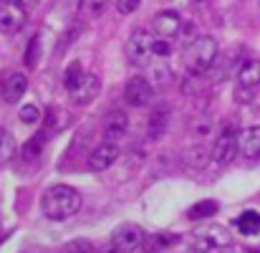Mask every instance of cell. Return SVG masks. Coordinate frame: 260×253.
Returning <instances> with one entry per match:
<instances>
[{"label": "cell", "mask_w": 260, "mask_h": 253, "mask_svg": "<svg viewBox=\"0 0 260 253\" xmlns=\"http://www.w3.org/2000/svg\"><path fill=\"white\" fill-rule=\"evenodd\" d=\"M235 226L240 228V233H245V236H255V233H260V213H255V210L243 213V215L235 220Z\"/></svg>", "instance_id": "19"}, {"label": "cell", "mask_w": 260, "mask_h": 253, "mask_svg": "<svg viewBox=\"0 0 260 253\" xmlns=\"http://www.w3.org/2000/svg\"><path fill=\"white\" fill-rule=\"evenodd\" d=\"M154 59V36L144 28L132 31L129 41H126V61L132 66H144Z\"/></svg>", "instance_id": "4"}, {"label": "cell", "mask_w": 260, "mask_h": 253, "mask_svg": "<svg viewBox=\"0 0 260 253\" xmlns=\"http://www.w3.org/2000/svg\"><path fill=\"white\" fill-rule=\"evenodd\" d=\"M63 253H96V248L86 238H76V241H71V243L63 246Z\"/></svg>", "instance_id": "29"}, {"label": "cell", "mask_w": 260, "mask_h": 253, "mask_svg": "<svg viewBox=\"0 0 260 253\" xmlns=\"http://www.w3.org/2000/svg\"><path fill=\"white\" fill-rule=\"evenodd\" d=\"M41 210L48 220H66L81 210V192L71 185H51L41 198Z\"/></svg>", "instance_id": "1"}, {"label": "cell", "mask_w": 260, "mask_h": 253, "mask_svg": "<svg viewBox=\"0 0 260 253\" xmlns=\"http://www.w3.org/2000/svg\"><path fill=\"white\" fill-rule=\"evenodd\" d=\"M258 5H260V0H258Z\"/></svg>", "instance_id": "38"}, {"label": "cell", "mask_w": 260, "mask_h": 253, "mask_svg": "<svg viewBox=\"0 0 260 253\" xmlns=\"http://www.w3.org/2000/svg\"><path fill=\"white\" fill-rule=\"evenodd\" d=\"M25 8L18 5L15 0H0V33L3 36H13L23 28L25 23Z\"/></svg>", "instance_id": "7"}, {"label": "cell", "mask_w": 260, "mask_h": 253, "mask_svg": "<svg viewBox=\"0 0 260 253\" xmlns=\"http://www.w3.org/2000/svg\"><path fill=\"white\" fill-rule=\"evenodd\" d=\"M18 5H23L25 10H33V8H38L41 5V0H15Z\"/></svg>", "instance_id": "33"}, {"label": "cell", "mask_w": 260, "mask_h": 253, "mask_svg": "<svg viewBox=\"0 0 260 253\" xmlns=\"http://www.w3.org/2000/svg\"><path fill=\"white\" fill-rule=\"evenodd\" d=\"M182 25H184V20L177 10H159L152 20L154 33L162 36V38H177L182 33Z\"/></svg>", "instance_id": "9"}, {"label": "cell", "mask_w": 260, "mask_h": 253, "mask_svg": "<svg viewBox=\"0 0 260 253\" xmlns=\"http://www.w3.org/2000/svg\"><path fill=\"white\" fill-rule=\"evenodd\" d=\"M217 210H220L217 200H200V203H194V205L187 210V218H189V220H207V218L217 215Z\"/></svg>", "instance_id": "18"}, {"label": "cell", "mask_w": 260, "mask_h": 253, "mask_svg": "<svg viewBox=\"0 0 260 253\" xmlns=\"http://www.w3.org/2000/svg\"><path fill=\"white\" fill-rule=\"evenodd\" d=\"M194 3H207V0H194Z\"/></svg>", "instance_id": "36"}, {"label": "cell", "mask_w": 260, "mask_h": 253, "mask_svg": "<svg viewBox=\"0 0 260 253\" xmlns=\"http://www.w3.org/2000/svg\"><path fill=\"white\" fill-rule=\"evenodd\" d=\"M109 8V0H81V10L88 18H101Z\"/></svg>", "instance_id": "27"}, {"label": "cell", "mask_w": 260, "mask_h": 253, "mask_svg": "<svg viewBox=\"0 0 260 253\" xmlns=\"http://www.w3.org/2000/svg\"><path fill=\"white\" fill-rule=\"evenodd\" d=\"M43 145H46V132H38V134H36V137H30V139H28V145L23 147V157H25V160L38 157V155H41V150H43Z\"/></svg>", "instance_id": "24"}, {"label": "cell", "mask_w": 260, "mask_h": 253, "mask_svg": "<svg viewBox=\"0 0 260 253\" xmlns=\"http://www.w3.org/2000/svg\"><path fill=\"white\" fill-rule=\"evenodd\" d=\"M147 79L154 84V89H167V86L172 84L174 74H172V69H170V64H167V59H157L149 66V76Z\"/></svg>", "instance_id": "17"}, {"label": "cell", "mask_w": 260, "mask_h": 253, "mask_svg": "<svg viewBox=\"0 0 260 253\" xmlns=\"http://www.w3.org/2000/svg\"><path fill=\"white\" fill-rule=\"evenodd\" d=\"M0 228H3V223H0Z\"/></svg>", "instance_id": "37"}, {"label": "cell", "mask_w": 260, "mask_h": 253, "mask_svg": "<svg viewBox=\"0 0 260 253\" xmlns=\"http://www.w3.org/2000/svg\"><path fill=\"white\" fill-rule=\"evenodd\" d=\"M172 53V46H170V38H154V59H170Z\"/></svg>", "instance_id": "30"}, {"label": "cell", "mask_w": 260, "mask_h": 253, "mask_svg": "<svg viewBox=\"0 0 260 253\" xmlns=\"http://www.w3.org/2000/svg\"><path fill=\"white\" fill-rule=\"evenodd\" d=\"M81 79H84V69H81V64H79V61L69 64V66H66V71H63V86L71 91V89L79 84Z\"/></svg>", "instance_id": "25"}, {"label": "cell", "mask_w": 260, "mask_h": 253, "mask_svg": "<svg viewBox=\"0 0 260 253\" xmlns=\"http://www.w3.org/2000/svg\"><path fill=\"white\" fill-rule=\"evenodd\" d=\"M192 129H194L197 137H207V134L212 132V119H210V117H197L194 124H192Z\"/></svg>", "instance_id": "31"}, {"label": "cell", "mask_w": 260, "mask_h": 253, "mask_svg": "<svg viewBox=\"0 0 260 253\" xmlns=\"http://www.w3.org/2000/svg\"><path fill=\"white\" fill-rule=\"evenodd\" d=\"M18 117H20L23 124H38V122H41V109H38L36 104H25V106L18 111Z\"/></svg>", "instance_id": "28"}, {"label": "cell", "mask_w": 260, "mask_h": 253, "mask_svg": "<svg viewBox=\"0 0 260 253\" xmlns=\"http://www.w3.org/2000/svg\"><path fill=\"white\" fill-rule=\"evenodd\" d=\"M217 64V41L212 36H197L184 46V66L194 74H207Z\"/></svg>", "instance_id": "2"}, {"label": "cell", "mask_w": 260, "mask_h": 253, "mask_svg": "<svg viewBox=\"0 0 260 253\" xmlns=\"http://www.w3.org/2000/svg\"><path fill=\"white\" fill-rule=\"evenodd\" d=\"M192 253H207V251H197V248H194V251H192Z\"/></svg>", "instance_id": "35"}, {"label": "cell", "mask_w": 260, "mask_h": 253, "mask_svg": "<svg viewBox=\"0 0 260 253\" xmlns=\"http://www.w3.org/2000/svg\"><path fill=\"white\" fill-rule=\"evenodd\" d=\"M205 86H207V81H205V74H194V71H189V76H184L182 91H184V94H189V96H194V94H200Z\"/></svg>", "instance_id": "23"}, {"label": "cell", "mask_w": 260, "mask_h": 253, "mask_svg": "<svg viewBox=\"0 0 260 253\" xmlns=\"http://www.w3.org/2000/svg\"><path fill=\"white\" fill-rule=\"evenodd\" d=\"M238 150L245 160L260 157V127H245L238 132Z\"/></svg>", "instance_id": "13"}, {"label": "cell", "mask_w": 260, "mask_h": 253, "mask_svg": "<svg viewBox=\"0 0 260 253\" xmlns=\"http://www.w3.org/2000/svg\"><path fill=\"white\" fill-rule=\"evenodd\" d=\"M154 94H157L154 84L149 79H144V76H132L126 81V86H124V101L129 106H134V109L149 106L154 101Z\"/></svg>", "instance_id": "6"}, {"label": "cell", "mask_w": 260, "mask_h": 253, "mask_svg": "<svg viewBox=\"0 0 260 253\" xmlns=\"http://www.w3.org/2000/svg\"><path fill=\"white\" fill-rule=\"evenodd\" d=\"M71 122V117L63 111V109H51L48 114H46V124L53 129V132H58V129H63L66 124Z\"/></svg>", "instance_id": "26"}, {"label": "cell", "mask_w": 260, "mask_h": 253, "mask_svg": "<svg viewBox=\"0 0 260 253\" xmlns=\"http://www.w3.org/2000/svg\"><path fill=\"white\" fill-rule=\"evenodd\" d=\"M15 157V137L8 129H0V167Z\"/></svg>", "instance_id": "20"}, {"label": "cell", "mask_w": 260, "mask_h": 253, "mask_svg": "<svg viewBox=\"0 0 260 253\" xmlns=\"http://www.w3.org/2000/svg\"><path fill=\"white\" fill-rule=\"evenodd\" d=\"M144 241H147V236H144V231L137 223H121L109 236V246H111V251L116 253L137 251L139 246H144Z\"/></svg>", "instance_id": "5"}, {"label": "cell", "mask_w": 260, "mask_h": 253, "mask_svg": "<svg viewBox=\"0 0 260 253\" xmlns=\"http://www.w3.org/2000/svg\"><path fill=\"white\" fill-rule=\"evenodd\" d=\"M38 59H41V36L36 33V36L28 41L25 53H23V64H25V69H36V66H38Z\"/></svg>", "instance_id": "21"}, {"label": "cell", "mask_w": 260, "mask_h": 253, "mask_svg": "<svg viewBox=\"0 0 260 253\" xmlns=\"http://www.w3.org/2000/svg\"><path fill=\"white\" fill-rule=\"evenodd\" d=\"M116 160H119V147H116V142H104V145H99V147L88 155L86 167L91 170V172H104V170L111 167Z\"/></svg>", "instance_id": "10"}, {"label": "cell", "mask_w": 260, "mask_h": 253, "mask_svg": "<svg viewBox=\"0 0 260 253\" xmlns=\"http://www.w3.org/2000/svg\"><path fill=\"white\" fill-rule=\"evenodd\" d=\"M129 132V117L124 111H111L104 122V139L106 142H121Z\"/></svg>", "instance_id": "12"}, {"label": "cell", "mask_w": 260, "mask_h": 253, "mask_svg": "<svg viewBox=\"0 0 260 253\" xmlns=\"http://www.w3.org/2000/svg\"><path fill=\"white\" fill-rule=\"evenodd\" d=\"M238 152H240V150H238V132H235L233 127L222 129V132H220V137L215 139L212 160H215L217 165H230V162L235 160V155H238Z\"/></svg>", "instance_id": "8"}, {"label": "cell", "mask_w": 260, "mask_h": 253, "mask_svg": "<svg viewBox=\"0 0 260 253\" xmlns=\"http://www.w3.org/2000/svg\"><path fill=\"white\" fill-rule=\"evenodd\" d=\"M228 253H245V251H240V248H233V246H228Z\"/></svg>", "instance_id": "34"}, {"label": "cell", "mask_w": 260, "mask_h": 253, "mask_svg": "<svg viewBox=\"0 0 260 253\" xmlns=\"http://www.w3.org/2000/svg\"><path fill=\"white\" fill-rule=\"evenodd\" d=\"M137 8H139V0H116V10H119V13H124V15L134 13Z\"/></svg>", "instance_id": "32"}, {"label": "cell", "mask_w": 260, "mask_h": 253, "mask_svg": "<svg viewBox=\"0 0 260 253\" xmlns=\"http://www.w3.org/2000/svg\"><path fill=\"white\" fill-rule=\"evenodd\" d=\"M170 127V109L167 106H154L149 119H147V137L149 139H162Z\"/></svg>", "instance_id": "15"}, {"label": "cell", "mask_w": 260, "mask_h": 253, "mask_svg": "<svg viewBox=\"0 0 260 253\" xmlns=\"http://www.w3.org/2000/svg\"><path fill=\"white\" fill-rule=\"evenodd\" d=\"M25 91H28V76L23 71H13L3 84V99L8 104H18L25 96Z\"/></svg>", "instance_id": "14"}, {"label": "cell", "mask_w": 260, "mask_h": 253, "mask_svg": "<svg viewBox=\"0 0 260 253\" xmlns=\"http://www.w3.org/2000/svg\"><path fill=\"white\" fill-rule=\"evenodd\" d=\"M99 91H101L99 76L96 74H84V79L71 89V101L79 104V106H86V104H91L99 96Z\"/></svg>", "instance_id": "11"}, {"label": "cell", "mask_w": 260, "mask_h": 253, "mask_svg": "<svg viewBox=\"0 0 260 253\" xmlns=\"http://www.w3.org/2000/svg\"><path fill=\"white\" fill-rule=\"evenodd\" d=\"M210 157H212V152L207 155V150H205V147H194V150H187V152H184V162H187L189 167H194V170L205 167Z\"/></svg>", "instance_id": "22"}, {"label": "cell", "mask_w": 260, "mask_h": 253, "mask_svg": "<svg viewBox=\"0 0 260 253\" xmlns=\"http://www.w3.org/2000/svg\"><path fill=\"white\" fill-rule=\"evenodd\" d=\"M238 84L248 86V89H258L260 86V59H245L238 69Z\"/></svg>", "instance_id": "16"}, {"label": "cell", "mask_w": 260, "mask_h": 253, "mask_svg": "<svg viewBox=\"0 0 260 253\" xmlns=\"http://www.w3.org/2000/svg\"><path fill=\"white\" fill-rule=\"evenodd\" d=\"M230 243H233L230 231L225 226H217V223H207L189 236V246L197 251H222Z\"/></svg>", "instance_id": "3"}]
</instances>
